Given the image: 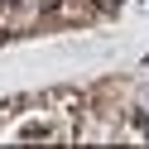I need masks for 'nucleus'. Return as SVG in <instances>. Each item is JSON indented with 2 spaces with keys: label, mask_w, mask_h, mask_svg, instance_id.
I'll return each instance as SVG.
<instances>
[{
  "label": "nucleus",
  "mask_w": 149,
  "mask_h": 149,
  "mask_svg": "<svg viewBox=\"0 0 149 149\" xmlns=\"http://www.w3.org/2000/svg\"><path fill=\"white\" fill-rule=\"evenodd\" d=\"M5 5H29V0H5Z\"/></svg>",
  "instance_id": "obj_1"
}]
</instances>
